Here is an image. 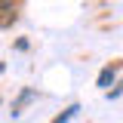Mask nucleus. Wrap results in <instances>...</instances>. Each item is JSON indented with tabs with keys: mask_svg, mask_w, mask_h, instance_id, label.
<instances>
[{
	"mask_svg": "<svg viewBox=\"0 0 123 123\" xmlns=\"http://www.w3.org/2000/svg\"><path fill=\"white\" fill-rule=\"evenodd\" d=\"M18 18V0H0V28H9Z\"/></svg>",
	"mask_w": 123,
	"mask_h": 123,
	"instance_id": "nucleus-1",
	"label": "nucleus"
},
{
	"mask_svg": "<svg viewBox=\"0 0 123 123\" xmlns=\"http://www.w3.org/2000/svg\"><path fill=\"white\" fill-rule=\"evenodd\" d=\"M117 71H120V62H114V65H105V68L98 71V80H95V83H98L102 89H108V86L114 83V77H117Z\"/></svg>",
	"mask_w": 123,
	"mask_h": 123,
	"instance_id": "nucleus-2",
	"label": "nucleus"
},
{
	"mask_svg": "<svg viewBox=\"0 0 123 123\" xmlns=\"http://www.w3.org/2000/svg\"><path fill=\"white\" fill-rule=\"evenodd\" d=\"M34 98H37V92H34V89H22V95L12 102V117H15V114H22V108L28 105V102H34Z\"/></svg>",
	"mask_w": 123,
	"mask_h": 123,
	"instance_id": "nucleus-3",
	"label": "nucleus"
},
{
	"mask_svg": "<svg viewBox=\"0 0 123 123\" xmlns=\"http://www.w3.org/2000/svg\"><path fill=\"white\" fill-rule=\"evenodd\" d=\"M77 111H80V105H71V108H65V111L59 114V117H55V123H68V120H71V117L77 114Z\"/></svg>",
	"mask_w": 123,
	"mask_h": 123,
	"instance_id": "nucleus-4",
	"label": "nucleus"
},
{
	"mask_svg": "<svg viewBox=\"0 0 123 123\" xmlns=\"http://www.w3.org/2000/svg\"><path fill=\"white\" fill-rule=\"evenodd\" d=\"M117 95H123V83H117L114 89H108V98H117Z\"/></svg>",
	"mask_w": 123,
	"mask_h": 123,
	"instance_id": "nucleus-5",
	"label": "nucleus"
}]
</instances>
